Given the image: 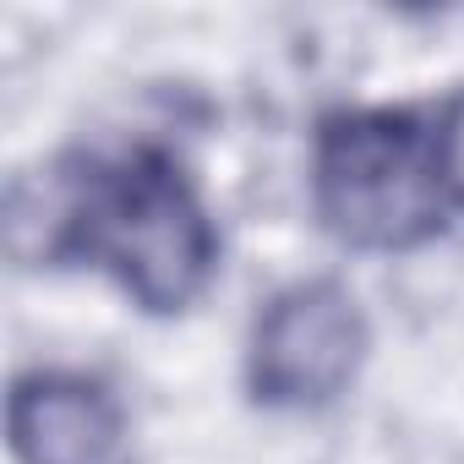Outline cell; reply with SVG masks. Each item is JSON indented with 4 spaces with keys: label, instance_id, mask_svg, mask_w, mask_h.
Segmentation results:
<instances>
[{
    "label": "cell",
    "instance_id": "277c9868",
    "mask_svg": "<svg viewBox=\"0 0 464 464\" xmlns=\"http://www.w3.org/2000/svg\"><path fill=\"white\" fill-rule=\"evenodd\" d=\"M6 442L17 464H131V415L99 377L28 372L6 393Z\"/></svg>",
    "mask_w": 464,
    "mask_h": 464
},
{
    "label": "cell",
    "instance_id": "5b68a950",
    "mask_svg": "<svg viewBox=\"0 0 464 464\" xmlns=\"http://www.w3.org/2000/svg\"><path fill=\"white\" fill-rule=\"evenodd\" d=\"M437 169H442V191L453 208H464V93H453L437 115Z\"/></svg>",
    "mask_w": 464,
    "mask_h": 464
},
{
    "label": "cell",
    "instance_id": "7a4b0ae2",
    "mask_svg": "<svg viewBox=\"0 0 464 464\" xmlns=\"http://www.w3.org/2000/svg\"><path fill=\"white\" fill-rule=\"evenodd\" d=\"M110 268L142 312H186L218 274V229L169 159L88 169L82 252Z\"/></svg>",
    "mask_w": 464,
    "mask_h": 464
},
{
    "label": "cell",
    "instance_id": "3957f363",
    "mask_svg": "<svg viewBox=\"0 0 464 464\" xmlns=\"http://www.w3.org/2000/svg\"><path fill=\"white\" fill-rule=\"evenodd\" d=\"M366 350V312L339 279L285 285L252 323V399L268 410H323L361 377Z\"/></svg>",
    "mask_w": 464,
    "mask_h": 464
},
{
    "label": "cell",
    "instance_id": "6da1fadb",
    "mask_svg": "<svg viewBox=\"0 0 464 464\" xmlns=\"http://www.w3.org/2000/svg\"><path fill=\"white\" fill-rule=\"evenodd\" d=\"M312 202L334 241L355 252H410L453 208L437 169V131L404 110H344L317 126Z\"/></svg>",
    "mask_w": 464,
    "mask_h": 464
}]
</instances>
